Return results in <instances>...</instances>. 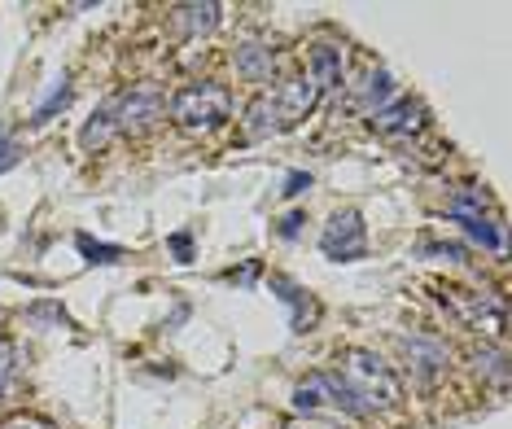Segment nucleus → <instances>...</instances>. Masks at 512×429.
Instances as JSON below:
<instances>
[{"label":"nucleus","mask_w":512,"mask_h":429,"mask_svg":"<svg viewBox=\"0 0 512 429\" xmlns=\"http://www.w3.org/2000/svg\"><path fill=\"white\" fill-rule=\"evenodd\" d=\"M337 377L346 381V390H351L368 412H372V408H399V403H403L399 377H394V368H390L377 351H364V346L346 351L342 373H337Z\"/></svg>","instance_id":"1"},{"label":"nucleus","mask_w":512,"mask_h":429,"mask_svg":"<svg viewBox=\"0 0 512 429\" xmlns=\"http://www.w3.org/2000/svg\"><path fill=\"white\" fill-rule=\"evenodd\" d=\"M228 114H232V92L224 84H211V79L180 88L176 101H171V119H176L184 132H215Z\"/></svg>","instance_id":"2"},{"label":"nucleus","mask_w":512,"mask_h":429,"mask_svg":"<svg viewBox=\"0 0 512 429\" xmlns=\"http://www.w3.org/2000/svg\"><path fill=\"white\" fill-rule=\"evenodd\" d=\"M442 303L451 307V316H456L464 329L482 333V338H504L508 311H504V303H499L495 294H473V289H447V294H442Z\"/></svg>","instance_id":"3"},{"label":"nucleus","mask_w":512,"mask_h":429,"mask_svg":"<svg viewBox=\"0 0 512 429\" xmlns=\"http://www.w3.org/2000/svg\"><path fill=\"white\" fill-rule=\"evenodd\" d=\"M364 246H368V237H364V219H359V211H337L329 224H324V237H320L324 259L355 263L359 254H364Z\"/></svg>","instance_id":"4"},{"label":"nucleus","mask_w":512,"mask_h":429,"mask_svg":"<svg viewBox=\"0 0 512 429\" xmlns=\"http://www.w3.org/2000/svg\"><path fill=\"white\" fill-rule=\"evenodd\" d=\"M320 97H324V92L316 88V79H311V75H294V79H289V84L272 97L276 114H281V132H285V127H298L302 119H311V110L320 106Z\"/></svg>","instance_id":"5"},{"label":"nucleus","mask_w":512,"mask_h":429,"mask_svg":"<svg viewBox=\"0 0 512 429\" xmlns=\"http://www.w3.org/2000/svg\"><path fill=\"white\" fill-rule=\"evenodd\" d=\"M372 127H377L381 136H390V141H407V136L425 132V106L412 97L403 101H390V106H381L372 114Z\"/></svg>","instance_id":"6"},{"label":"nucleus","mask_w":512,"mask_h":429,"mask_svg":"<svg viewBox=\"0 0 512 429\" xmlns=\"http://www.w3.org/2000/svg\"><path fill=\"white\" fill-rule=\"evenodd\" d=\"M162 106H167V97H162L158 84H136L119 101V127L123 132H145V127L162 114Z\"/></svg>","instance_id":"7"},{"label":"nucleus","mask_w":512,"mask_h":429,"mask_svg":"<svg viewBox=\"0 0 512 429\" xmlns=\"http://www.w3.org/2000/svg\"><path fill=\"white\" fill-rule=\"evenodd\" d=\"M399 346H403V355L412 359V368H416L421 377H434V373H442V368H447V346L434 342V338H416V333L407 338V333H403Z\"/></svg>","instance_id":"8"},{"label":"nucleus","mask_w":512,"mask_h":429,"mask_svg":"<svg viewBox=\"0 0 512 429\" xmlns=\"http://www.w3.org/2000/svg\"><path fill=\"white\" fill-rule=\"evenodd\" d=\"M281 132V114H276L272 92H259V97L246 106V136L250 141H267V136Z\"/></svg>","instance_id":"9"},{"label":"nucleus","mask_w":512,"mask_h":429,"mask_svg":"<svg viewBox=\"0 0 512 429\" xmlns=\"http://www.w3.org/2000/svg\"><path fill=\"white\" fill-rule=\"evenodd\" d=\"M219 14H224V9H219L215 0H206V5H180L176 14H171V22H176L180 36H206V31L219 27Z\"/></svg>","instance_id":"10"},{"label":"nucleus","mask_w":512,"mask_h":429,"mask_svg":"<svg viewBox=\"0 0 512 429\" xmlns=\"http://www.w3.org/2000/svg\"><path fill=\"white\" fill-rule=\"evenodd\" d=\"M311 79H316V88L320 92H329L342 84V75H346V62H342V49H333V44H320V49H311Z\"/></svg>","instance_id":"11"},{"label":"nucleus","mask_w":512,"mask_h":429,"mask_svg":"<svg viewBox=\"0 0 512 429\" xmlns=\"http://www.w3.org/2000/svg\"><path fill=\"white\" fill-rule=\"evenodd\" d=\"M276 71V57L272 49H263V44H241L237 49V75L250 79V84H267Z\"/></svg>","instance_id":"12"},{"label":"nucleus","mask_w":512,"mask_h":429,"mask_svg":"<svg viewBox=\"0 0 512 429\" xmlns=\"http://www.w3.org/2000/svg\"><path fill=\"white\" fill-rule=\"evenodd\" d=\"M114 132H119V101H106V106H101L84 123V132H79V145H84V149H101Z\"/></svg>","instance_id":"13"},{"label":"nucleus","mask_w":512,"mask_h":429,"mask_svg":"<svg viewBox=\"0 0 512 429\" xmlns=\"http://www.w3.org/2000/svg\"><path fill=\"white\" fill-rule=\"evenodd\" d=\"M355 97L364 101L372 114H377L381 106H390V97H394L390 75H386V71H368V75H364V84H355Z\"/></svg>","instance_id":"14"},{"label":"nucleus","mask_w":512,"mask_h":429,"mask_svg":"<svg viewBox=\"0 0 512 429\" xmlns=\"http://www.w3.org/2000/svg\"><path fill=\"white\" fill-rule=\"evenodd\" d=\"M272 289H276V294H281V303H289V307H294V329H298V333L307 329L311 320H316V303H311V298L302 294L298 285H289V281H281V276H276V281H272Z\"/></svg>","instance_id":"15"},{"label":"nucleus","mask_w":512,"mask_h":429,"mask_svg":"<svg viewBox=\"0 0 512 429\" xmlns=\"http://www.w3.org/2000/svg\"><path fill=\"white\" fill-rule=\"evenodd\" d=\"M477 373H486L495 386H508V359H504V351H477Z\"/></svg>","instance_id":"16"},{"label":"nucleus","mask_w":512,"mask_h":429,"mask_svg":"<svg viewBox=\"0 0 512 429\" xmlns=\"http://www.w3.org/2000/svg\"><path fill=\"white\" fill-rule=\"evenodd\" d=\"M79 254H84L88 263H114L119 259V246H106V241H92V237H79Z\"/></svg>","instance_id":"17"},{"label":"nucleus","mask_w":512,"mask_h":429,"mask_svg":"<svg viewBox=\"0 0 512 429\" xmlns=\"http://www.w3.org/2000/svg\"><path fill=\"white\" fill-rule=\"evenodd\" d=\"M66 101H71V84H66V79H57V88L49 92V101H44V106L36 110V123H44V119H53V110H62Z\"/></svg>","instance_id":"18"},{"label":"nucleus","mask_w":512,"mask_h":429,"mask_svg":"<svg viewBox=\"0 0 512 429\" xmlns=\"http://www.w3.org/2000/svg\"><path fill=\"white\" fill-rule=\"evenodd\" d=\"M9 167H18V145H14V136L0 127V176H5Z\"/></svg>","instance_id":"19"},{"label":"nucleus","mask_w":512,"mask_h":429,"mask_svg":"<svg viewBox=\"0 0 512 429\" xmlns=\"http://www.w3.org/2000/svg\"><path fill=\"white\" fill-rule=\"evenodd\" d=\"M14 359H18V351H14V342H0V394H5V381L14 377Z\"/></svg>","instance_id":"20"},{"label":"nucleus","mask_w":512,"mask_h":429,"mask_svg":"<svg viewBox=\"0 0 512 429\" xmlns=\"http://www.w3.org/2000/svg\"><path fill=\"white\" fill-rule=\"evenodd\" d=\"M307 189H311L307 171H289V176H285V197H298V193H307Z\"/></svg>","instance_id":"21"},{"label":"nucleus","mask_w":512,"mask_h":429,"mask_svg":"<svg viewBox=\"0 0 512 429\" xmlns=\"http://www.w3.org/2000/svg\"><path fill=\"white\" fill-rule=\"evenodd\" d=\"M171 250L180 254V263H189V259H193V241H189V233H176V237H171Z\"/></svg>","instance_id":"22"},{"label":"nucleus","mask_w":512,"mask_h":429,"mask_svg":"<svg viewBox=\"0 0 512 429\" xmlns=\"http://www.w3.org/2000/svg\"><path fill=\"white\" fill-rule=\"evenodd\" d=\"M285 429H329L324 421H311V416H294V421H289Z\"/></svg>","instance_id":"23"},{"label":"nucleus","mask_w":512,"mask_h":429,"mask_svg":"<svg viewBox=\"0 0 512 429\" xmlns=\"http://www.w3.org/2000/svg\"><path fill=\"white\" fill-rule=\"evenodd\" d=\"M298 224H302V215H285L281 219V237H298Z\"/></svg>","instance_id":"24"},{"label":"nucleus","mask_w":512,"mask_h":429,"mask_svg":"<svg viewBox=\"0 0 512 429\" xmlns=\"http://www.w3.org/2000/svg\"><path fill=\"white\" fill-rule=\"evenodd\" d=\"M0 429H40V425H31V421H5Z\"/></svg>","instance_id":"25"}]
</instances>
